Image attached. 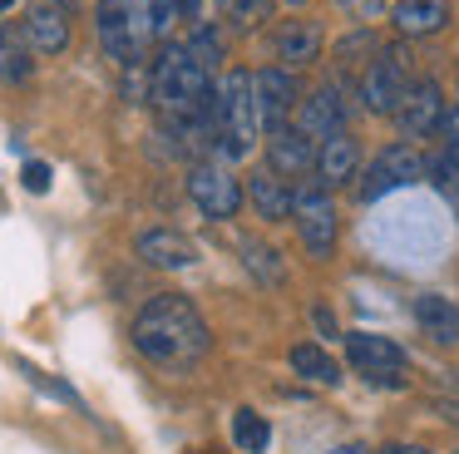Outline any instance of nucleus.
<instances>
[{"label":"nucleus","mask_w":459,"mask_h":454,"mask_svg":"<svg viewBox=\"0 0 459 454\" xmlns=\"http://www.w3.org/2000/svg\"><path fill=\"white\" fill-rule=\"evenodd\" d=\"M277 59H281V69H301L311 59H321V25L316 20H291V25H281Z\"/></svg>","instance_id":"obj_18"},{"label":"nucleus","mask_w":459,"mask_h":454,"mask_svg":"<svg viewBox=\"0 0 459 454\" xmlns=\"http://www.w3.org/2000/svg\"><path fill=\"white\" fill-rule=\"evenodd\" d=\"M188 49H193V55H198L208 69H218V65H222V35L208 25V20H198V30L188 35Z\"/></svg>","instance_id":"obj_26"},{"label":"nucleus","mask_w":459,"mask_h":454,"mask_svg":"<svg viewBox=\"0 0 459 454\" xmlns=\"http://www.w3.org/2000/svg\"><path fill=\"white\" fill-rule=\"evenodd\" d=\"M380 454H429V450H425V444H385Z\"/></svg>","instance_id":"obj_32"},{"label":"nucleus","mask_w":459,"mask_h":454,"mask_svg":"<svg viewBox=\"0 0 459 454\" xmlns=\"http://www.w3.org/2000/svg\"><path fill=\"white\" fill-rule=\"evenodd\" d=\"M291 223H297V237L311 257L336 252V203H331L326 183H301L291 193Z\"/></svg>","instance_id":"obj_6"},{"label":"nucleus","mask_w":459,"mask_h":454,"mask_svg":"<svg viewBox=\"0 0 459 454\" xmlns=\"http://www.w3.org/2000/svg\"><path fill=\"white\" fill-rule=\"evenodd\" d=\"M287 5H307V0H287Z\"/></svg>","instance_id":"obj_35"},{"label":"nucleus","mask_w":459,"mask_h":454,"mask_svg":"<svg viewBox=\"0 0 459 454\" xmlns=\"http://www.w3.org/2000/svg\"><path fill=\"white\" fill-rule=\"evenodd\" d=\"M232 444H238L242 454H267L272 424L262 420L257 410H238V415H232Z\"/></svg>","instance_id":"obj_24"},{"label":"nucleus","mask_w":459,"mask_h":454,"mask_svg":"<svg viewBox=\"0 0 459 454\" xmlns=\"http://www.w3.org/2000/svg\"><path fill=\"white\" fill-rule=\"evenodd\" d=\"M429 183L439 188V193H445V203L455 207L459 213V163L449 153H439V158H429Z\"/></svg>","instance_id":"obj_25"},{"label":"nucleus","mask_w":459,"mask_h":454,"mask_svg":"<svg viewBox=\"0 0 459 454\" xmlns=\"http://www.w3.org/2000/svg\"><path fill=\"white\" fill-rule=\"evenodd\" d=\"M439 124H445V94H439L435 79H415L395 104V128L405 138H429Z\"/></svg>","instance_id":"obj_10"},{"label":"nucleus","mask_w":459,"mask_h":454,"mask_svg":"<svg viewBox=\"0 0 459 454\" xmlns=\"http://www.w3.org/2000/svg\"><path fill=\"white\" fill-rule=\"evenodd\" d=\"M410 316H415V326L429 336V341H439V345L459 341V306L449 301V296H439V292L415 296V301H410Z\"/></svg>","instance_id":"obj_15"},{"label":"nucleus","mask_w":459,"mask_h":454,"mask_svg":"<svg viewBox=\"0 0 459 454\" xmlns=\"http://www.w3.org/2000/svg\"><path fill=\"white\" fill-rule=\"evenodd\" d=\"M208 345H212V336H208L203 311L178 292H159L134 316V351L143 361L163 365V371H183V365L203 361Z\"/></svg>","instance_id":"obj_1"},{"label":"nucleus","mask_w":459,"mask_h":454,"mask_svg":"<svg viewBox=\"0 0 459 454\" xmlns=\"http://www.w3.org/2000/svg\"><path fill=\"white\" fill-rule=\"evenodd\" d=\"M429 173V158L420 153V148H410V144H390V148H380V158L360 173V203H376V197H385V193H395V188H410V183H420V178Z\"/></svg>","instance_id":"obj_8"},{"label":"nucleus","mask_w":459,"mask_h":454,"mask_svg":"<svg viewBox=\"0 0 459 454\" xmlns=\"http://www.w3.org/2000/svg\"><path fill=\"white\" fill-rule=\"evenodd\" d=\"M5 10H15V0H0V15H5Z\"/></svg>","instance_id":"obj_34"},{"label":"nucleus","mask_w":459,"mask_h":454,"mask_svg":"<svg viewBox=\"0 0 459 454\" xmlns=\"http://www.w3.org/2000/svg\"><path fill=\"white\" fill-rule=\"evenodd\" d=\"M208 124H212V148H218L222 163L247 158L252 148H257L262 118H257V94H252V74H247V69H232V74L212 89Z\"/></svg>","instance_id":"obj_3"},{"label":"nucleus","mask_w":459,"mask_h":454,"mask_svg":"<svg viewBox=\"0 0 459 454\" xmlns=\"http://www.w3.org/2000/svg\"><path fill=\"white\" fill-rule=\"evenodd\" d=\"M449 25V0H400L395 5V30L400 35H439Z\"/></svg>","instance_id":"obj_20"},{"label":"nucleus","mask_w":459,"mask_h":454,"mask_svg":"<svg viewBox=\"0 0 459 454\" xmlns=\"http://www.w3.org/2000/svg\"><path fill=\"white\" fill-rule=\"evenodd\" d=\"M94 25H100V45L109 49L119 65H139L143 45L159 39L153 35V20H149V0H100Z\"/></svg>","instance_id":"obj_4"},{"label":"nucleus","mask_w":459,"mask_h":454,"mask_svg":"<svg viewBox=\"0 0 459 454\" xmlns=\"http://www.w3.org/2000/svg\"><path fill=\"white\" fill-rule=\"evenodd\" d=\"M326 454H366L360 444H341V450H326Z\"/></svg>","instance_id":"obj_33"},{"label":"nucleus","mask_w":459,"mask_h":454,"mask_svg":"<svg viewBox=\"0 0 459 454\" xmlns=\"http://www.w3.org/2000/svg\"><path fill=\"white\" fill-rule=\"evenodd\" d=\"M242 266L252 272V282H262V286H281V257H277V247L272 242H257V237H247L242 242Z\"/></svg>","instance_id":"obj_23"},{"label":"nucleus","mask_w":459,"mask_h":454,"mask_svg":"<svg viewBox=\"0 0 459 454\" xmlns=\"http://www.w3.org/2000/svg\"><path fill=\"white\" fill-rule=\"evenodd\" d=\"M267 163L277 178H301L316 168V138H307L297 124L287 128H272L267 134Z\"/></svg>","instance_id":"obj_13"},{"label":"nucleus","mask_w":459,"mask_h":454,"mask_svg":"<svg viewBox=\"0 0 459 454\" xmlns=\"http://www.w3.org/2000/svg\"><path fill=\"white\" fill-rule=\"evenodd\" d=\"M134 247H139V257L149 266H159V272H183V266L198 262V247L183 232H173V227H149V232H139Z\"/></svg>","instance_id":"obj_14"},{"label":"nucleus","mask_w":459,"mask_h":454,"mask_svg":"<svg viewBox=\"0 0 459 454\" xmlns=\"http://www.w3.org/2000/svg\"><path fill=\"white\" fill-rule=\"evenodd\" d=\"M297 128L307 138H336V134H346V89H336V84H321L316 94H307L301 99V118H297Z\"/></svg>","instance_id":"obj_12"},{"label":"nucleus","mask_w":459,"mask_h":454,"mask_svg":"<svg viewBox=\"0 0 459 454\" xmlns=\"http://www.w3.org/2000/svg\"><path fill=\"white\" fill-rule=\"evenodd\" d=\"M21 178H25V188H30V193H45V188H50V163H40V158H30Z\"/></svg>","instance_id":"obj_29"},{"label":"nucleus","mask_w":459,"mask_h":454,"mask_svg":"<svg viewBox=\"0 0 459 454\" xmlns=\"http://www.w3.org/2000/svg\"><path fill=\"white\" fill-rule=\"evenodd\" d=\"M445 134H449V158H455V163H459V109H455V114L445 118Z\"/></svg>","instance_id":"obj_31"},{"label":"nucleus","mask_w":459,"mask_h":454,"mask_svg":"<svg viewBox=\"0 0 459 454\" xmlns=\"http://www.w3.org/2000/svg\"><path fill=\"white\" fill-rule=\"evenodd\" d=\"M346 355L370 385L385 390H405V351L390 336H370V331H351L346 336Z\"/></svg>","instance_id":"obj_9"},{"label":"nucleus","mask_w":459,"mask_h":454,"mask_svg":"<svg viewBox=\"0 0 459 454\" xmlns=\"http://www.w3.org/2000/svg\"><path fill=\"white\" fill-rule=\"evenodd\" d=\"M212 10H228V0H183V15L188 20H208Z\"/></svg>","instance_id":"obj_30"},{"label":"nucleus","mask_w":459,"mask_h":454,"mask_svg":"<svg viewBox=\"0 0 459 454\" xmlns=\"http://www.w3.org/2000/svg\"><path fill=\"white\" fill-rule=\"evenodd\" d=\"M149 99L169 124H188V118H208L212 109V69L188 49V39L163 45V55L149 69Z\"/></svg>","instance_id":"obj_2"},{"label":"nucleus","mask_w":459,"mask_h":454,"mask_svg":"<svg viewBox=\"0 0 459 454\" xmlns=\"http://www.w3.org/2000/svg\"><path fill=\"white\" fill-rule=\"evenodd\" d=\"M252 94H257V118L262 128H287L291 109H297V79H291V69L272 65L262 69V74H252Z\"/></svg>","instance_id":"obj_11"},{"label":"nucleus","mask_w":459,"mask_h":454,"mask_svg":"<svg viewBox=\"0 0 459 454\" xmlns=\"http://www.w3.org/2000/svg\"><path fill=\"white\" fill-rule=\"evenodd\" d=\"M35 45L25 35V25H0V79L5 84H25L35 74Z\"/></svg>","instance_id":"obj_19"},{"label":"nucleus","mask_w":459,"mask_h":454,"mask_svg":"<svg viewBox=\"0 0 459 454\" xmlns=\"http://www.w3.org/2000/svg\"><path fill=\"white\" fill-rule=\"evenodd\" d=\"M316 173L321 183H351V178H360V144L351 134H336L326 138V144L316 148Z\"/></svg>","instance_id":"obj_16"},{"label":"nucleus","mask_w":459,"mask_h":454,"mask_svg":"<svg viewBox=\"0 0 459 454\" xmlns=\"http://www.w3.org/2000/svg\"><path fill=\"white\" fill-rule=\"evenodd\" d=\"M415 84V69H410V55L400 45H385L370 55L366 74H360V99H366L370 114H395V104L405 99V89Z\"/></svg>","instance_id":"obj_5"},{"label":"nucleus","mask_w":459,"mask_h":454,"mask_svg":"<svg viewBox=\"0 0 459 454\" xmlns=\"http://www.w3.org/2000/svg\"><path fill=\"white\" fill-rule=\"evenodd\" d=\"M188 197L198 203L203 217H212V223H228V217H238L247 188L238 183V173H232L222 158H208V163H193V168H188Z\"/></svg>","instance_id":"obj_7"},{"label":"nucleus","mask_w":459,"mask_h":454,"mask_svg":"<svg viewBox=\"0 0 459 454\" xmlns=\"http://www.w3.org/2000/svg\"><path fill=\"white\" fill-rule=\"evenodd\" d=\"M272 15V0H228V20L238 30H257Z\"/></svg>","instance_id":"obj_27"},{"label":"nucleus","mask_w":459,"mask_h":454,"mask_svg":"<svg viewBox=\"0 0 459 454\" xmlns=\"http://www.w3.org/2000/svg\"><path fill=\"white\" fill-rule=\"evenodd\" d=\"M247 203L257 207V217H267V223H281V217H291V193L287 183H281L277 173H252L247 178Z\"/></svg>","instance_id":"obj_21"},{"label":"nucleus","mask_w":459,"mask_h":454,"mask_svg":"<svg viewBox=\"0 0 459 454\" xmlns=\"http://www.w3.org/2000/svg\"><path fill=\"white\" fill-rule=\"evenodd\" d=\"M25 35H30L35 55H60L70 45V15L60 5H35L25 15Z\"/></svg>","instance_id":"obj_17"},{"label":"nucleus","mask_w":459,"mask_h":454,"mask_svg":"<svg viewBox=\"0 0 459 454\" xmlns=\"http://www.w3.org/2000/svg\"><path fill=\"white\" fill-rule=\"evenodd\" d=\"M291 371L301 375V380H316V385H341V371H336V361H331L321 345H311V341H301V345H291Z\"/></svg>","instance_id":"obj_22"},{"label":"nucleus","mask_w":459,"mask_h":454,"mask_svg":"<svg viewBox=\"0 0 459 454\" xmlns=\"http://www.w3.org/2000/svg\"><path fill=\"white\" fill-rule=\"evenodd\" d=\"M341 10H346L351 20H360V25H370V20L385 15V0H336Z\"/></svg>","instance_id":"obj_28"}]
</instances>
